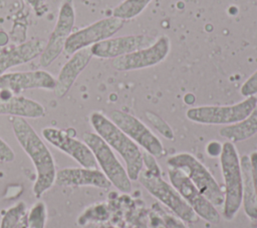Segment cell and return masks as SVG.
Returning <instances> with one entry per match:
<instances>
[{
  "mask_svg": "<svg viewBox=\"0 0 257 228\" xmlns=\"http://www.w3.org/2000/svg\"><path fill=\"white\" fill-rule=\"evenodd\" d=\"M138 180L150 194L168 207L178 218L189 223L198 221L199 216L188 205L179 192L162 178V173H152L143 168Z\"/></svg>",
  "mask_w": 257,
  "mask_h": 228,
  "instance_id": "52a82bcc",
  "label": "cell"
},
{
  "mask_svg": "<svg viewBox=\"0 0 257 228\" xmlns=\"http://www.w3.org/2000/svg\"><path fill=\"white\" fill-rule=\"evenodd\" d=\"M55 184L60 187L92 186L100 189H107L111 186V183L100 170L84 167L58 170L56 172Z\"/></svg>",
  "mask_w": 257,
  "mask_h": 228,
  "instance_id": "2e32d148",
  "label": "cell"
},
{
  "mask_svg": "<svg viewBox=\"0 0 257 228\" xmlns=\"http://www.w3.org/2000/svg\"><path fill=\"white\" fill-rule=\"evenodd\" d=\"M109 119L146 152L156 158L166 154L161 140L136 116L121 110H112L109 113Z\"/></svg>",
  "mask_w": 257,
  "mask_h": 228,
  "instance_id": "9c48e42d",
  "label": "cell"
},
{
  "mask_svg": "<svg viewBox=\"0 0 257 228\" xmlns=\"http://www.w3.org/2000/svg\"><path fill=\"white\" fill-rule=\"evenodd\" d=\"M145 114H146L148 121L163 137H165L166 139L171 140V141L175 139L173 129L161 116H159L158 114H156L152 111H146Z\"/></svg>",
  "mask_w": 257,
  "mask_h": 228,
  "instance_id": "d4e9b609",
  "label": "cell"
},
{
  "mask_svg": "<svg viewBox=\"0 0 257 228\" xmlns=\"http://www.w3.org/2000/svg\"><path fill=\"white\" fill-rule=\"evenodd\" d=\"M11 125L17 142L34 165L36 179L32 191L36 198H40L55 184L57 171L53 156L44 141L25 118L13 117Z\"/></svg>",
  "mask_w": 257,
  "mask_h": 228,
  "instance_id": "6da1fadb",
  "label": "cell"
},
{
  "mask_svg": "<svg viewBox=\"0 0 257 228\" xmlns=\"http://www.w3.org/2000/svg\"><path fill=\"white\" fill-rule=\"evenodd\" d=\"M56 84V78L45 70H32L21 72H5L0 75V91H8L18 95L29 89L52 90Z\"/></svg>",
  "mask_w": 257,
  "mask_h": 228,
  "instance_id": "5bb4252c",
  "label": "cell"
},
{
  "mask_svg": "<svg viewBox=\"0 0 257 228\" xmlns=\"http://www.w3.org/2000/svg\"><path fill=\"white\" fill-rule=\"evenodd\" d=\"M250 158V163H251V168H252V178H253V184H254V189H255V194H256V199H257V151H253L249 155Z\"/></svg>",
  "mask_w": 257,
  "mask_h": 228,
  "instance_id": "f1b7e54d",
  "label": "cell"
},
{
  "mask_svg": "<svg viewBox=\"0 0 257 228\" xmlns=\"http://www.w3.org/2000/svg\"><path fill=\"white\" fill-rule=\"evenodd\" d=\"M89 122L94 132L121 156L130 179L132 181L138 180L144 168L143 151L139 145L101 112H92L89 115Z\"/></svg>",
  "mask_w": 257,
  "mask_h": 228,
  "instance_id": "7a4b0ae2",
  "label": "cell"
},
{
  "mask_svg": "<svg viewBox=\"0 0 257 228\" xmlns=\"http://www.w3.org/2000/svg\"><path fill=\"white\" fill-rule=\"evenodd\" d=\"M45 44V40L35 38L0 52V75L12 67L25 64L40 56Z\"/></svg>",
  "mask_w": 257,
  "mask_h": 228,
  "instance_id": "d6986e66",
  "label": "cell"
},
{
  "mask_svg": "<svg viewBox=\"0 0 257 228\" xmlns=\"http://www.w3.org/2000/svg\"><path fill=\"white\" fill-rule=\"evenodd\" d=\"M90 48L81 49L71 55L68 61L61 67L53 92L56 97L62 98L67 94L79 74L85 69L92 58Z\"/></svg>",
  "mask_w": 257,
  "mask_h": 228,
  "instance_id": "e0dca14e",
  "label": "cell"
},
{
  "mask_svg": "<svg viewBox=\"0 0 257 228\" xmlns=\"http://www.w3.org/2000/svg\"><path fill=\"white\" fill-rule=\"evenodd\" d=\"M143 161H144V169L152 172V173H162L160 166L156 161V157L151 155L150 153L144 151L143 152Z\"/></svg>",
  "mask_w": 257,
  "mask_h": 228,
  "instance_id": "4316f807",
  "label": "cell"
},
{
  "mask_svg": "<svg viewBox=\"0 0 257 228\" xmlns=\"http://www.w3.org/2000/svg\"><path fill=\"white\" fill-rule=\"evenodd\" d=\"M82 141L91 150L97 165L111 185L122 193H130L132 180L108 144L95 132H84Z\"/></svg>",
  "mask_w": 257,
  "mask_h": 228,
  "instance_id": "8992f818",
  "label": "cell"
},
{
  "mask_svg": "<svg viewBox=\"0 0 257 228\" xmlns=\"http://www.w3.org/2000/svg\"><path fill=\"white\" fill-rule=\"evenodd\" d=\"M41 135L50 145L71 157L81 167L97 168L98 165L96 160L88 146L83 141H80L69 134L68 130L45 127L42 129Z\"/></svg>",
  "mask_w": 257,
  "mask_h": 228,
  "instance_id": "4fadbf2b",
  "label": "cell"
},
{
  "mask_svg": "<svg viewBox=\"0 0 257 228\" xmlns=\"http://www.w3.org/2000/svg\"><path fill=\"white\" fill-rule=\"evenodd\" d=\"M168 176L171 185L179 192L199 217L213 224L220 221V215L216 207L198 190L183 171L169 167Z\"/></svg>",
  "mask_w": 257,
  "mask_h": 228,
  "instance_id": "8fae6325",
  "label": "cell"
},
{
  "mask_svg": "<svg viewBox=\"0 0 257 228\" xmlns=\"http://www.w3.org/2000/svg\"><path fill=\"white\" fill-rule=\"evenodd\" d=\"M222 151V144L217 141H211L207 146V152L212 157L220 156Z\"/></svg>",
  "mask_w": 257,
  "mask_h": 228,
  "instance_id": "4dcf8cb0",
  "label": "cell"
},
{
  "mask_svg": "<svg viewBox=\"0 0 257 228\" xmlns=\"http://www.w3.org/2000/svg\"><path fill=\"white\" fill-rule=\"evenodd\" d=\"M242 171V205L245 214L252 221H257V199L252 178V168L249 155H243L240 158Z\"/></svg>",
  "mask_w": 257,
  "mask_h": 228,
  "instance_id": "ffe728a7",
  "label": "cell"
},
{
  "mask_svg": "<svg viewBox=\"0 0 257 228\" xmlns=\"http://www.w3.org/2000/svg\"><path fill=\"white\" fill-rule=\"evenodd\" d=\"M170 50V38L167 35H162L149 47L112 59L111 66L113 69L120 72L153 67L163 62L168 57Z\"/></svg>",
  "mask_w": 257,
  "mask_h": 228,
  "instance_id": "7c38bea8",
  "label": "cell"
},
{
  "mask_svg": "<svg viewBox=\"0 0 257 228\" xmlns=\"http://www.w3.org/2000/svg\"><path fill=\"white\" fill-rule=\"evenodd\" d=\"M15 158V154L12 148L0 137V161L12 162Z\"/></svg>",
  "mask_w": 257,
  "mask_h": 228,
  "instance_id": "83f0119b",
  "label": "cell"
},
{
  "mask_svg": "<svg viewBox=\"0 0 257 228\" xmlns=\"http://www.w3.org/2000/svg\"><path fill=\"white\" fill-rule=\"evenodd\" d=\"M156 38L146 34L110 37L90 46L92 56L102 59H114L142 48L149 47Z\"/></svg>",
  "mask_w": 257,
  "mask_h": 228,
  "instance_id": "9a60e30c",
  "label": "cell"
},
{
  "mask_svg": "<svg viewBox=\"0 0 257 228\" xmlns=\"http://www.w3.org/2000/svg\"><path fill=\"white\" fill-rule=\"evenodd\" d=\"M163 220H164V223L166 225L167 228H186L184 226V224L180 221V218H175L171 215H168V214H165L163 215Z\"/></svg>",
  "mask_w": 257,
  "mask_h": 228,
  "instance_id": "f546056e",
  "label": "cell"
},
{
  "mask_svg": "<svg viewBox=\"0 0 257 228\" xmlns=\"http://www.w3.org/2000/svg\"><path fill=\"white\" fill-rule=\"evenodd\" d=\"M167 164L170 168L183 171L215 207L223 205L224 191L210 171L194 155L187 152L177 153L167 159Z\"/></svg>",
  "mask_w": 257,
  "mask_h": 228,
  "instance_id": "277c9868",
  "label": "cell"
},
{
  "mask_svg": "<svg viewBox=\"0 0 257 228\" xmlns=\"http://www.w3.org/2000/svg\"><path fill=\"white\" fill-rule=\"evenodd\" d=\"M46 206L43 201L36 202L27 213V228H44Z\"/></svg>",
  "mask_w": 257,
  "mask_h": 228,
  "instance_id": "cb8c5ba5",
  "label": "cell"
},
{
  "mask_svg": "<svg viewBox=\"0 0 257 228\" xmlns=\"http://www.w3.org/2000/svg\"><path fill=\"white\" fill-rule=\"evenodd\" d=\"M44 114L45 108L39 102L8 91H0V115L36 119Z\"/></svg>",
  "mask_w": 257,
  "mask_h": 228,
  "instance_id": "ac0fdd59",
  "label": "cell"
},
{
  "mask_svg": "<svg viewBox=\"0 0 257 228\" xmlns=\"http://www.w3.org/2000/svg\"><path fill=\"white\" fill-rule=\"evenodd\" d=\"M257 96H249L232 105H205L189 108L186 117L204 125H231L245 119L256 107Z\"/></svg>",
  "mask_w": 257,
  "mask_h": 228,
  "instance_id": "5b68a950",
  "label": "cell"
},
{
  "mask_svg": "<svg viewBox=\"0 0 257 228\" xmlns=\"http://www.w3.org/2000/svg\"><path fill=\"white\" fill-rule=\"evenodd\" d=\"M257 133V105L243 120L222 127L219 130L221 137L230 142H241L253 137Z\"/></svg>",
  "mask_w": 257,
  "mask_h": 228,
  "instance_id": "44dd1931",
  "label": "cell"
},
{
  "mask_svg": "<svg viewBox=\"0 0 257 228\" xmlns=\"http://www.w3.org/2000/svg\"><path fill=\"white\" fill-rule=\"evenodd\" d=\"M152 0H123L112 10L113 17L123 21L131 20L139 16L151 3Z\"/></svg>",
  "mask_w": 257,
  "mask_h": 228,
  "instance_id": "7402d4cb",
  "label": "cell"
},
{
  "mask_svg": "<svg viewBox=\"0 0 257 228\" xmlns=\"http://www.w3.org/2000/svg\"><path fill=\"white\" fill-rule=\"evenodd\" d=\"M17 228H27V212L20 219Z\"/></svg>",
  "mask_w": 257,
  "mask_h": 228,
  "instance_id": "1f68e13d",
  "label": "cell"
},
{
  "mask_svg": "<svg viewBox=\"0 0 257 228\" xmlns=\"http://www.w3.org/2000/svg\"><path fill=\"white\" fill-rule=\"evenodd\" d=\"M124 25V21L113 17L99 19L81 29L72 32L64 45V52L68 55L92 46L93 44L112 37Z\"/></svg>",
  "mask_w": 257,
  "mask_h": 228,
  "instance_id": "ba28073f",
  "label": "cell"
},
{
  "mask_svg": "<svg viewBox=\"0 0 257 228\" xmlns=\"http://www.w3.org/2000/svg\"><path fill=\"white\" fill-rule=\"evenodd\" d=\"M26 205L24 202H18L10 207L3 215L0 228H17L22 216L26 213Z\"/></svg>",
  "mask_w": 257,
  "mask_h": 228,
  "instance_id": "603a6c76",
  "label": "cell"
},
{
  "mask_svg": "<svg viewBox=\"0 0 257 228\" xmlns=\"http://www.w3.org/2000/svg\"><path fill=\"white\" fill-rule=\"evenodd\" d=\"M220 165L224 178L223 217L232 220L242 206V171L240 157L233 142L226 141L222 144Z\"/></svg>",
  "mask_w": 257,
  "mask_h": 228,
  "instance_id": "3957f363",
  "label": "cell"
},
{
  "mask_svg": "<svg viewBox=\"0 0 257 228\" xmlns=\"http://www.w3.org/2000/svg\"><path fill=\"white\" fill-rule=\"evenodd\" d=\"M240 94L245 98L257 94V70L243 82L240 87Z\"/></svg>",
  "mask_w": 257,
  "mask_h": 228,
  "instance_id": "484cf974",
  "label": "cell"
},
{
  "mask_svg": "<svg viewBox=\"0 0 257 228\" xmlns=\"http://www.w3.org/2000/svg\"><path fill=\"white\" fill-rule=\"evenodd\" d=\"M75 22V11L72 0H63L58 11V16L54 28L46 41L45 47L39 56L41 67H47L61 54L64 45L72 33Z\"/></svg>",
  "mask_w": 257,
  "mask_h": 228,
  "instance_id": "30bf717a",
  "label": "cell"
}]
</instances>
